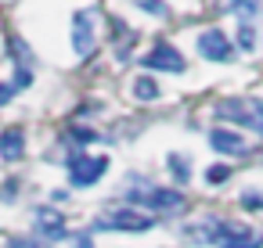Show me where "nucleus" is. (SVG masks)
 <instances>
[{
    "label": "nucleus",
    "mask_w": 263,
    "mask_h": 248,
    "mask_svg": "<svg viewBox=\"0 0 263 248\" xmlns=\"http://www.w3.org/2000/svg\"><path fill=\"white\" fill-rule=\"evenodd\" d=\"M238 47L241 51H256V29H252V22H238Z\"/></svg>",
    "instance_id": "obj_16"
},
{
    "label": "nucleus",
    "mask_w": 263,
    "mask_h": 248,
    "mask_svg": "<svg viewBox=\"0 0 263 248\" xmlns=\"http://www.w3.org/2000/svg\"><path fill=\"white\" fill-rule=\"evenodd\" d=\"M94 26H98L94 8H83V11L72 15V51H76L80 58H90L94 47H98V33H94Z\"/></svg>",
    "instance_id": "obj_5"
},
{
    "label": "nucleus",
    "mask_w": 263,
    "mask_h": 248,
    "mask_svg": "<svg viewBox=\"0 0 263 248\" xmlns=\"http://www.w3.org/2000/svg\"><path fill=\"white\" fill-rule=\"evenodd\" d=\"M263 8V0H227V11L238 18V22H252Z\"/></svg>",
    "instance_id": "obj_12"
},
{
    "label": "nucleus",
    "mask_w": 263,
    "mask_h": 248,
    "mask_svg": "<svg viewBox=\"0 0 263 248\" xmlns=\"http://www.w3.org/2000/svg\"><path fill=\"white\" fill-rule=\"evenodd\" d=\"M166 166H170V173H173L177 183H187V176H191V162H187V155H170Z\"/></svg>",
    "instance_id": "obj_14"
},
{
    "label": "nucleus",
    "mask_w": 263,
    "mask_h": 248,
    "mask_svg": "<svg viewBox=\"0 0 263 248\" xmlns=\"http://www.w3.org/2000/svg\"><path fill=\"white\" fill-rule=\"evenodd\" d=\"M141 65H144V69H155V72H184V69H187L184 54H180L173 44H166V40H159V44L141 58Z\"/></svg>",
    "instance_id": "obj_6"
},
{
    "label": "nucleus",
    "mask_w": 263,
    "mask_h": 248,
    "mask_svg": "<svg viewBox=\"0 0 263 248\" xmlns=\"http://www.w3.org/2000/svg\"><path fill=\"white\" fill-rule=\"evenodd\" d=\"M216 248H263V234L245 226V223H238V219H227Z\"/></svg>",
    "instance_id": "obj_8"
},
{
    "label": "nucleus",
    "mask_w": 263,
    "mask_h": 248,
    "mask_svg": "<svg viewBox=\"0 0 263 248\" xmlns=\"http://www.w3.org/2000/svg\"><path fill=\"white\" fill-rule=\"evenodd\" d=\"M126 201H134V209H144V212H177L184 209V191L177 187H159V183H148V180H134L130 176V187L123 191Z\"/></svg>",
    "instance_id": "obj_1"
},
{
    "label": "nucleus",
    "mask_w": 263,
    "mask_h": 248,
    "mask_svg": "<svg viewBox=\"0 0 263 248\" xmlns=\"http://www.w3.org/2000/svg\"><path fill=\"white\" fill-rule=\"evenodd\" d=\"M8 248H51V241H44L40 234H33V237H11Z\"/></svg>",
    "instance_id": "obj_17"
},
{
    "label": "nucleus",
    "mask_w": 263,
    "mask_h": 248,
    "mask_svg": "<svg viewBox=\"0 0 263 248\" xmlns=\"http://www.w3.org/2000/svg\"><path fill=\"white\" fill-rule=\"evenodd\" d=\"M72 248H94V241L83 234V237H76V241H72Z\"/></svg>",
    "instance_id": "obj_21"
},
{
    "label": "nucleus",
    "mask_w": 263,
    "mask_h": 248,
    "mask_svg": "<svg viewBox=\"0 0 263 248\" xmlns=\"http://www.w3.org/2000/svg\"><path fill=\"white\" fill-rule=\"evenodd\" d=\"M26 151V133L18 126H8L4 133H0V158L4 162H18Z\"/></svg>",
    "instance_id": "obj_11"
},
{
    "label": "nucleus",
    "mask_w": 263,
    "mask_h": 248,
    "mask_svg": "<svg viewBox=\"0 0 263 248\" xmlns=\"http://www.w3.org/2000/svg\"><path fill=\"white\" fill-rule=\"evenodd\" d=\"M33 219H36V234H40L44 241L54 244L58 237H65V216H62L58 209H36Z\"/></svg>",
    "instance_id": "obj_10"
},
{
    "label": "nucleus",
    "mask_w": 263,
    "mask_h": 248,
    "mask_svg": "<svg viewBox=\"0 0 263 248\" xmlns=\"http://www.w3.org/2000/svg\"><path fill=\"white\" fill-rule=\"evenodd\" d=\"M220 119L234 122V126H249L263 137V97H223L213 108Z\"/></svg>",
    "instance_id": "obj_2"
},
{
    "label": "nucleus",
    "mask_w": 263,
    "mask_h": 248,
    "mask_svg": "<svg viewBox=\"0 0 263 248\" xmlns=\"http://www.w3.org/2000/svg\"><path fill=\"white\" fill-rule=\"evenodd\" d=\"M241 205H245V209H256V205H263V194H245Z\"/></svg>",
    "instance_id": "obj_20"
},
{
    "label": "nucleus",
    "mask_w": 263,
    "mask_h": 248,
    "mask_svg": "<svg viewBox=\"0 0 263 248\" xmlns=\"http://www.w3.org/2000/svg\"><path fill=\"white\" fill-rule=\"evenodd\" d=\"M152 226H155V216L152 212H137L134 205L108 209V212H101L94 219V230H130V234H137V230H152Z\"/></svg>",
    "instance_id": "obj_3"
},
{
    "label": "nucleus",
    "mask_w": 263,
    "mask_h": 248,
    "mask_svg": "<svg viewBox=\"0 0 263 248\" xmlns=\"http://www.w3.org/2000/svg\"><path fill=\"white\" fill-rule=\"evenodd\" d=\"M195 47H198V54H202L205 61H231V58H234V44H231L220 29H202L198 40H195Z\"/></svg>",
    "instance_id": "obj_7"
},
{
    "label": "nucleus",
    "mask_w": 263,
    "mask_h": 248,
    "mask_svg": "<svg viewBox=\"0 0 263 248\" xmlns=\"http://www.w3.org/2000/svg\"><path fill=\"white\" fill-rule=\"evenodd\" d=\"M108 169V155H69V180L72 187H94Z\"/></svg>",
    "instance_id": "obj_4"
},
{
    "label": "nucleus",
    "mask_w": 263,
    "mask_h": 248,
    "mask_svg": "<svg viewBox=\"0 0 263 248\" xmlns=\"http://www.w3.org/2000/svg\"><path fill=\"white\" fill-rule=\"evenodd\" d=\"M134 97H137V101H155V97H159V83H155L152 76H137V79H134Z\"/></svg>",
    "instance_id": "obj_13"
},
{
    "label": "nucleus",
    "mask_w": 263,
    "mask_h": 248,
    "mask_svg": "<svg viewBox=\"0 0 263 248\" xmlns=\"http://www.w3.org/2000/svg\"><path fill=\"white\" fill-rule=\"evenodd\" d=\"M209 148H213L216 155H249V140H245L238 130H227V126L209 130Z\"/></svg>",
    "instance_id": "obj_9"
},
{
    "label": "nucleus",
    "mask_w": 263,
    "mask_h": 248,
    "mask_svg": "<svg viewBox=\"0 0 263 248\" xmlns=\"http://www.w3.org/2000/svg\"><path fill=\"white\" fill-rule=\"evenodd\" d=\"M141 11H148L152 18H170V4L166 0H134Z\"/></svg>",
    "instance_id": "obj_15"
},
{
    "label": "nucleus",
    "mask_w": 263,
    "mask_h": 248,
    "mask_svg": "<svg viewBox=\"0 0 263 248\" xmlns=\"http://www.w3.org/2000/svg\"><path fill=\"white\" fill-rule=\"evenodd\" d=\"M227 176H231V166H209V169H205V183H213V187L223 183Z\"/></svg>",
    "instance_id": "obj_18"
},
{
    "label": "nucleus",
    "mask_w": 263,
    "mask_h": 248,
    "mask_svg": "<svg viewBox=\"0 0 263 248\" xmlns=\"http://www.w3.org/2000/svg\"><path fill=\"white\" fill-rule=\"evenodd\" d=\"M15 90H18L15 83H0V108H4V105H8V101L15 97Z\"/></svg>",
    "instance_id": "obj_19"
}]
</instances>
